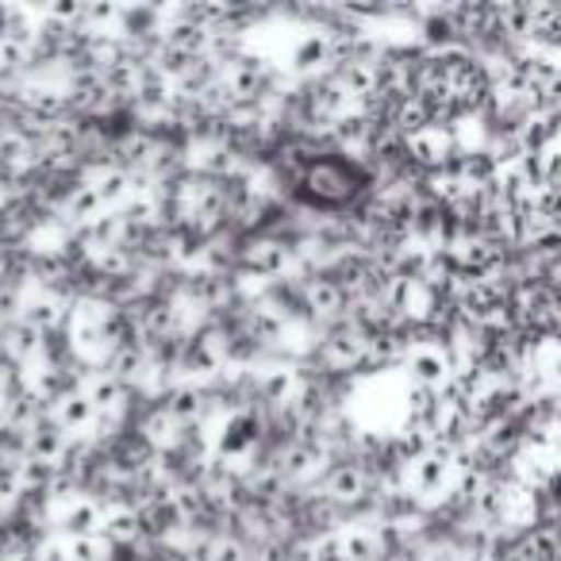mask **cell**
Wrapping results in <instances>:
<instances>
[{"instance_id": "6da1fadb", "label": "cell", "mask_w": 561, "mask_h": 561, "mask_svg": "<svg viewBox=\"0 0 561 561\" xmlns=\"http://www.w3.org/2000/svg\"><path fill=\"white\" fill-rule=\"evenodd\" d=\"M300 196H308V204L316 208H335L346 204L358 193V170L343 158H312L300 173Z\"/></svg>"}, {"instance_id": "277c9868", "label": "cell", "mask_w": 561, "mask_h": 561, "mask_svg": "<svg viewBox=\"0 0 561 561\" xmlns=\"http://www.w3.org/2000/svg\"><path fill=\"white\" fill-rule=\"evenodd\" d=\"M550 277H553V285H558V293H561V262H553V270H550Z\"/></svg>"}, {"instance_id": "3957f363", "label": "cell", "mask_w": 561, "mask_h": 561, "mask_svg": "<svg viewBox=\"0 0 561 561\" xmlns=\"http://www.w3.org/2000/svg\"><path fill=\"white\" fill-rule=\"evenodd\" d=\"M550 377H553V385H558V389H561V354H558V358H553V366H550Z\"/></svg>"}, {"instance_id": "7a4b0ae2", "label": "cell", "mask_w": 561, "mask_h": 561, "mask_svg": "<svg viewBox=\"0 0 561 561\" xmlns=\"http://www.w3.org/2000/svg\"><path fill=\"white\" fill-rule=\"evenodd\" d=\"M412 369H415V381L420 385H427V389H435V385H443L446 381V358L438 351H420L412 358Z\"/></svg>"}]
</instances>
